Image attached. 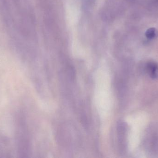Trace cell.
I'll return each mask as SVG.
<instances>
[{"instance_id": "cell-1", "label": "cell", "mask_w": 158, "mask_h": 158, "mask_svg": "<svg viewBox=\"0 0 158 158\" xmlns=\"http://www.w3.org/2000/svg\"><path fill=\"white\" fill-rule=\"evenodd\" d=\"M158 36V31L154 28H148L145 32V36L147 39L153 40L157 38Z\"/></svg>"}, {"instance_id": "cell-2", "label": "cell", "mask_w": 158, "mask_h": 158, "mask_svg": "<svg viewBox=\"0 0 158 158\" xmlns=\"http://www.w3.org/2000/svg\"><path fill=\"white\" fill-rule=\"evenodd\" d=\"M148 70L151 77L156 78L158 77V65L155 63H150L148 66Z\"/></svg>"}]
</instances>
